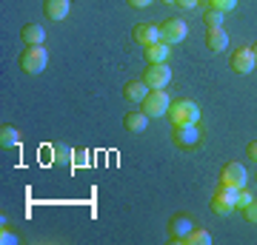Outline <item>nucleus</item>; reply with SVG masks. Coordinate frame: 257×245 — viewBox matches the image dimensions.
<instances>
[{"instance_id":"nucleus-14","label":"nucleus","mask_w":257,"mask_h":245,"mask_svg":"<svg viewBox=\"0 0 257 245\" xmlns=\"http://www.w3.org/2000/svg\"><path fill=\"white\" fill-rule=\"evenodd\" d=\"M20 40L26 46H43V40H46V29L37 26V23H26V26L20 29Z\"/></svg>"},{"instance_id":"nucleus-4","label":"nucleus","mask_w":257,"mask_h":245,"mask_svg":"<svg viewBox=\"0 0 257 245\" xmlns=\"http://www.w3.org/2000/svg\"><path fill=\"white\" fill-rule=\"evenodd\" d=\"M143 83L152 91H166V86L172 83V69L166 63H149V69L143 72Z\"/></svg>"},{"instance_id":"nucleus-20","label":"nucleus","mask_w":257,"mask_h":245,"mask_svg":"<svg viewBox=\"0 0 257 245\" xmlns=\"http://www.w3.org/2000/svg\"><path fill=\"white\" fill-rule=\"evenodd\" d=\"M186 242H189V245H209V242H211V234L206 231V228H197V225H194L192 234L186 236Z\"/></svg>"},{"instance_id":"nucleus-24","label":"nucleus","mask_w":257,"mask_h":245,"mask_svg":"<svg viewBox=\"0 0 257 245\" xmlns=\"http://www.w3.org/2000/svg\"><path fill=\"white\" fill-rule=\"evenodd\" d=\"M0 242L3 245H15L18 242V236L12 234V231H6V225H3V231H0Z\"/></svg>"},{"instance_id":"nucleus-27","label":"nucleus","mask_w":257,"mask_h":245,"mask_svg":"<svg viewBox=\"0 0 257 245\" xmlns=\"http://www.w3.org/2000/svg\"><path fill=\"white\" fill-rule=\"evenodd\" d=\"M149 3H155V0H128V6H135V9H143Z\"/></svg>"},{"instance_id":"nucleus-10","label":"nucleus","mask_w":257,"mask_h":245,"mask_svg":"<svg viewBox=\"0 0 257 245\" xmlns=\"http://www.w3.org/2000/svg\"><path fill=\"white\" fill-rule=\"evenodd\" d=\"M132 37L138 46H152L160 40V23H138L132 29Z\"/></svg>"},{"instance_id":"nucleus-1","label":"nucleus","mask_w":257,"mask_h":245,"mask_svg":"<svg viewBox=\"0 0 257 245\" xmlns=\"http://www.w3.org/2000/svg\"><path fill=\"white\" fill-rule=\"evenodd\" d=\"M49 63V52L43 46H26L20 52V69L26 74H40Z\"/></svg>"},{"instance_id":"nucleus-13","label":"nucleus","mask_w":257,"mask_h":245,"mask_svg":"<svg viewBox=\"0 0 257 245\" xmlns=\"http://www.w3.org/2000/svg\"><path fill=\"white\" fill-rule=\"evenodd\" d=\"M169 55H172V46L163 43V40H157L152 46H143V57H146L149 63H166Z\"/></svg>"},{"instance_id":"nucleus-25","label":"nucleus","mask_w":257,"mask_h":245,"mask_svg":"<svg viewBox=\"0 0 257 245\" xmlns=\"http://www.w3.org/2000/svg\"><path fill=\"white\" fill-rule=\"evenodd\" d=\"M175 6H180V9H197L200 0H175Z\"/></svg>"},{"instance_id":"nucleus-7","label":"nucleus","mask_w":257,"mask_h":245,"mask_svg":"<svg viewBox=\"0 0 257 245\" xmlns=\"http://www.w3.org/2000/svg\"><path fill=\"white\" fill-rule=\"evenodd\" d=\"M254 66H257V57H254V52H251V46L234 49V55L229 57V69H231V72H237V74L254 72Z\"/></svg>"},{"instance_id":"nucleus-28","label":"nucleus","mask_w":257,"mask_h":245,"mask_svg":"<svg viewBox=\"0 0 257 245\" xmlns=\"http://www.w3.org/2000/svg\"><path fill=\"white\" fill-rule=\"evenodd\" d=\"M251 52H254V57H257V43H254V46H251Z\"/></svg>"},{"instance_id":"nucleus-3","label":"nucleus","mask_w":257,"mask_h":245,"mask_svg":"<svg viewBox=\"0 0 257 245\" xmlns=\"http://www.w3.org/2000/svg\"><path fill=\"white\" fill-rule=\"evenodd\" d=\"M172 140L180 148H197L203 143V134H200V128H197V123H177L172 128Z\"/></svg>"},{"instance_id":"nucleus-21","label":"nucleus","mask_w":257,"mask_h":245,"mask_svg":"<svg viewBox=\"0 0 257 245\" xmlns=\"http://www.w3.org/2000/svg\"><path fill=\"white\" fill-rule=\"evenodd\" d=\"M251 200H254V197H251V191L240 188V191H237V200H234V208H237V211H243V208H246V205H248Z\"/></svg>"},{"instance_id":"nucleus-23","label":"nucleus","mask_w":257,"mask_h":245,"mask_svg":"<svg viewBox=\"0 0 257 245\" xmlns=\"http://www.w3.org/2000/svg\"><path fill=\"white\" fill-rule=\"evenodd\" d=\"M214 9H220V12H231L234 6H237V0H209Z\"/></svg>"},{"instance_id":"nucleus-29","label":"nucleus","mask_w":257,"mask_h":245,"mask_svg":"<svg viewBox=\"0 0 257 245\" xmlns=\"http://www.w3.org/2000/svg\"><path fill=\"white\" fill-rule=\"evenodd\" d=\"M163 3H175V0H163Z\"/></svg>"},{"instance_id":"nucleus-17","label":"nucleus","mask_w":257,"mask_h":245,"mask_svg":"<svg viewBox=\"0 0 257 245\" xmlns=\"http://www.w3.org/2000/svg\"><path fill=\"white\" fill-rule=\"evenodd\" d=\"M15 145H20V131L15 126H0V148H15Z\"/></svg>"},{"instance_id":"nucleus-5","label":"nucleus","mask_w":257,"mask_h":245,"mask_svg":"<svg viewBox=\"0 0 257 245\" xmlns=\"http://www.w3.org/2000/svg\"><path fill=\"white\" fill-rule=\"evenodd\" d=\"M186 35H189V26H186L180 18H169L160 23V40L169 46H177V43H183Z\"/></svg>"},{"instance_id":"nucleus-11","label":"nucleus","mask_w":257,"mask_h":245,"mask_svg":"<svg viewBox=\"0 0 257 245\" xmlns=\"http://www.w3.org/2000/svg\"><path fill=\"white\" fill-rule=\"evenodd\" d=\"M149 114L143 109L140 111H126V117H123V126H126V131L128 134H143V131H146L149 128Z\"/></svg>"},{"instance_id":"nucleus-26","label":"nucleus","mask_w":257,"mask_h":245,"mask_svg":"<svg viewBox=\"0 0 257 245\" xmlns=\"http://www.w3.org/2000/svg\"><path fill=\"white\" fill-rule=\"evenodd\" d=\"M246 154H248V160H254L257 163V140H251V143L246 145Z\"/></svg>"},{"instance_id":"nucleus-18","label":"nucleus","mask_w":257,"mask_h":245,"mask_svg":"<svg viewBox=\"0 0 257 245\" xmlns=\"http://www.w3.org/2000/svg\"><path fill=\"white\" fill-rule=\"evenodd\" d=\"M211 211H214V214H220V217H226V214L234 211V202L226 200V197H220V194H211Z\"/></svg>"},{"instance_id":"nucleus-16","label":"nucleus","mask_w":257,"mask_h":245,"mask_svg":"<svg viewBox=\"0 0 257 245\" xmlns=\"http://www.w3.org/2000/svg\"><path fill=\"white\" fill-rule=\"evenodd\" d=\"M149 94V86L143 80H132V83H126L123 86V97L126 100H132V103H143V97Z\"/></svg>"},{"instance_id":"nucleus-6","label":"nucleus","mask_w":257,"mask_h":245,"mask_svg":"<svg viewBox=\"0 0 257 245\" xmlns=\"http://www.w3.org/2000/svg\"><path fill=\"white\" fill-rule=\"evenodd\" d=\"M169 106H172V100H169L166 91L149 89V94L143 97V111H146L149 117H166V114H169Z\"/></svg>"},{"instance_id":"nucleus-8","label":"nucleus","mask_w":257,"mask_h":245,"mask_svg":"<svg viewBox=\"0 0 257 245\" xmlns=\"http://www.w3.org/2000/svg\"><path fill=\"white\" fill-rule=\"evenodd\" d=\"M192 228H194V219L189 214H175L169 219V236L175 242H186V236L192 234Z\"/></svg>"},{"instance_id":"nucleus-30","label":"nucleus","mask_w":257,"mask_h":245,"mask_svg":"<svg viewBox=\"0 0 257 245\" xmlns=\"http://www.w3.org/2000/svg\"><path fill=\"white\" fill-rule=\"evenodd\" d=\"M200 3H203V0H200Z\"/></svg>"},{"instance_id":"nucleus-12","label":"nucleus","mask_w":257,"mask_h":245,"mask_svg":"<svg viewBox=\"0 0 257 245\" xmlns=\"http://www.w3.org/2000/svg\"><path fill=\"white\" fill-rule=\"evenodd\" d=\"M69 9H72V0H43V15L55 23L69 18Z\"/></svg>"},{"instance_id":"nucleus-9","label":"nucleus","mask_w":257,"mask_h":245,"mask_svg":"<svg viewBox=\"0 0 257 245\" xmlns=\"http://www.w3.org/2000/svg\"><path fill=\"white\" fill-rule=\"evenodd\" d=\"M220 182L234 185V188H246L248 174H246V168H243L240 163H226L223 165V171H220Z\"/></svg>"},{"instance_id":"nucleus-22","label":"nucleus","mask_w":257,"mask_h":245,"mask_svg":"<svg viewBox=\"0 0 257 245\" xmlns=\"http://www.w3.org/2000/svg\"><path fill=\"white\" fill-rule=\"evenodd\" d=\"M243 217H246L248 222H254V225H257V200H251L246 208H243Z\"/></svg>"},{"instance_id":"nucleus-2","label":"nucleus","mask_w":257,"mask_h":245,"mask_svg":"<svg viewBox=\"0 0 257 245\" xmlns=\"http://www.w3.org/2000/svg\"><path fill=\"white\" fill-rule=\"evenodd\" d=\"M166 117L172 120V126H177V123H197L200 120V106L192 100H175L169 106Z\"/></svg>"},{"instance_id":"nucleus-15","label":"nucleus","mask_w":257,"mask_h":245,"mask_svg":"<svg viewBox=\"0 0 257 245\" xmlns=\"http://www.w3.org/2000/svg\"><path fill=\"white\" fill-rule=\"evenodd\" d=\"M229 46V35H226V29H206V49L209 52H223Z\"/></svg>"},{"instance_id":"nucleus-19","label":"nucleus","mask_w":257,"mask_h":245,"mask_svg":"<svg viewBox=\"0 0 257 245\" xmlns=\"http://www.w3.org/2000/svg\"><path fill=\"white\" fill-rule=\"evenodd\" d=\"M203 23H206V29H220L223 26V12L214 9V6H209L206 15H203Z\"/></svg>"}]
</instances>
